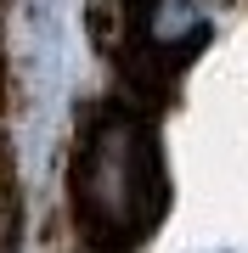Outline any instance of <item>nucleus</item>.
Listing matches in <instances>:
<instances>
[{
	"instance_id": "2",
	"label": "nucleus",
	"mask_w": 248,
	"mask_h": 253,
	"mask_svg": "<svg viewBox=\"0 0 248 253\" xmlns=\"http://www.w3.org/2000/svg\"><path fill=\"white\" fill-rule=\"evenodd\" d=\"M203 28H209L203 0H152V17H147L152 45H164V51H186L192 40H203Z\"/></svg>"
},
{
	"instance_id": "1",
	"label": "nucleus",
	"mask_w": 248,
	"mask_h": 253,
	"mask_svg": "<svg viewBox=\"0 0 248 253\" xmlns=\"http://www.w3.org/2000/svg\"><path fill=\"white\" fill-rule=\"evenodd\" d=\"M79 208L101 231H141L152 219V146L136 118L96 124L79 158Z\"/></svg>"
}]
</instances>
